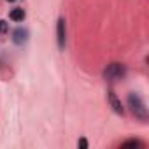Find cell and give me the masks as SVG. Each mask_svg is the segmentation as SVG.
<instances>
[{
  "label": "cell",
  "mask_w": 149,
  "mask_h": 149,
  "mask_svg": "<svg viewBox=\"0 0 149 149\" xmlns=\"http://www.w3.org/2000/svg\"><path fill=\"white\" fill-rule=\"evenodd\" d=\"M128 104H130L132 112H133L139 119H146V118H147V109H146L142 98H140L137 93H130V95H128Z\"/></svg>",
  "instance_id": "cell-1"
},
{
  "label": "cell",
  "mask_w": 149,
  "mask_h": 149,
  "mask_svg": "<svg viewBox=\"0 0 149 149\" xmlns=\"http://www.w3.org/2000/svg\"><path fill=\"white\" fill-rule=\"evenodd\" d=\"M7 2H14V0H7Z\"/></svg>",
  "instance_id": "cell-10"
},
{
  "label": "cell",
  "mask_w": 149,
  "mask_h": 149,
  "mask_svg": "<svg viewBox=\"0 0 149 149\" xmlns=\"http://www.w3.org/2000/svg\"><path fill=\"white\" fill-rule=\"evenodd\" d=\"M9 18H11L13 21H23V19H25V11H23V9H19V7H16V9H13V11H11Z\"/></svg>",
  "instance_id": "cell-6"
},
{
  "label": "cell",
  "mask_w": 149,
  "mask_h": 149,
  "mask_svg": "<svg viewBox=\"0 0 149 149\" xmlns=\"http://www.w3.org/2000/svg\"><path fill=\"white\" fill-rule=\"evenodd\" d=\"M77 146H79L81 149H86V147H88V140H86V139H79V142H77Z\"/></svg>",
  "instance_id": "cell-9"
},
{
  "label": "cell",
  "mask_w": 149,
  "mask_h": 149,
  "mask_svg": "<svg viewBox=\"0 0 149 149\" xmlns=\"http://www.w3.org/2000/svg\"><path fill=\"white\" fill-rule=\"evenodd\" d=\"M123 147H142V142L140 140H126L121 144Z\"/></svg>",
  "instance_id": "cell-7"
},
{
  "label": "cell",
  "mask_w": 149,
  "mask_h": 149,
  "mask_svg": "<svg viewBox=\"0 0 149 149\" xmlns=\"http://www.w3.org/2000/svg\"><path fill=\"white\" fill-rule=\"evenodd\" d=\"M123 76H125V67L121 63H111V65H107V68L104 72V77L107 81H116Z\"/></svg>",
  "instance_id": "cell-2"
},
{
  "label": "cell",
  "mask_w": 149,
  "mask_h": 149,
  "mask_svg": "<svg viewBox=\"0 0 149 149\" xmlns=\"http://www.w3.org/2000/svg\"><path fill=\"white\" fill-rule=\"evenodd\" d=\"M26 37H28V32H26L25 28H18V30L13 32V40H14L16 44H23V42H26Z\"/></svg>",
  "instance_id": "cell-5"
},
{
  "label": "cell",
  "mask_w": 149,
  "mask_h": 149,
  "mask_svg": "<svg viewBox=\"0 0 149 149\" xmlns=\"http://www.w3.org/2000/svg\"><path fill=\"white\" fill-rule=\"evenodd\" d=\"M7 32V23L4 19H0V33H6Z\"/></svg>",
  "instance_id": "cell-8"
},
{
  "label": "cell",
  "mask_w": 149,
  "mask_h": 149,
  "mask_svg": "<svg viewBox=\"0 0 149 149\" xmlns=\"http://www.w3.org/2000/svg\"><path fill=\"white\" fill-rule=\"evenodd\" d=\"M56 39H58V46H60V49H63L65 47V19L63 18H60L58 19V26H56Z\"/></svg>",
  "instance_id": "cell-3"
},
{
  "label": "cell",
  "mask_w": 149,
  "mask_h": 149,
  "mask_svg": "<svg viewBox=\"0 0 149 149\" xmlns=\"http://www.w3.org/2000/svg\"><path fill=\"white\" fill-rule=\"evenodd\" d=\"M109 104H111V107L114 109V112H118V114H123L125 111H123V105H121V102H119V98L116 97V93L111 90L109 91Z\"/></svg>",
  "instance_id": "cell-4"
}]
</instances>
